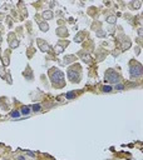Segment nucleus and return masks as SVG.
<instances>
[{
  "label": "nucleus",
  "mask_w": 143,
  "mask_h": 160,
  "mask_svg": "<svg viewBox=\"0 0 143 160\" xmlns=\"http://www.w3.org/2000/svg\"><path fill=\"white\" fill-rule=\"evenodd\" d=\"M105 80L110 83V84H115V83H118L119 80H120V76H119L118 73H115L114 70H108L107 71V74H105Z\"/></svg>",
  "instance_id": "3"
},
{
  "label": "nucleus",
  "mask_w": 143,
  "mask_h": 160,
  "mask_svg": "<svg viewBox=\"0 0 143 160\" xmlns=\"http://www.w3.org/2000/svg\"><path fill=\"white\" fill-rule=\"evenodd\" d=\"M33 109H34V111H39V110H40V105H39V104H35L33 106Z\"/></svg>",
  "instance_id": "10"
},
{
  "label": "nucleus",
  "mask_w": 143,
  "mask_h": 160,
  "mask_svg": "<svg viewBox=\"0 0 143 160\" xmlns=\"http://www.w3.org/2000/svg\"><path fill=\"white\" fill-rule=\"evenodd\" d=\"M103 91H105V93L112 91V86H104V88H103Z\"/></svg>",
  "instance_id": "11"
},
{
  "label": "nucleus",
  "mask_w": 143,
  "mask_h": 160,
  "mask_svg": "<svg viewBox=\"0 0 143 160\" xmlns=\"http://www.w3.org/2000/svg\"><path fill=\"white\" fill-rule=\"evenodd\" d=\"M57 53H62L63 51V46H57V50H55Z\"/></svg>",
  "instance_id": "13"
},
{
  "label": "nucleus",
  "mask_w": 143,
  "mask_h": 160,
  "mask_svg": "<svg viewBox=\"0 0 143 160\" xmlns=\"http://www.w3.org/2000/svg\"><path fill=\"white\" fill-rule=\"evenodd\" d=\"M123 88H124V86H123V85H117V89H118V90H122V89H123Z\"/></svg>",
  "instance_id": "14"
},
{
  "label": "nucleus",
  "mask_w": 143,
  "mask_h": 160,
  "mask_svg": "<svg viewBox=\"0 0 143 160\" xmlns=\"http://www.w3.org/2000/svg\"><path fill=\"white\" fill-rule=\"evenodd\" d=\"M50 79L54 86H64V75L60 70L52 69L50 71Z\"/></svg>",
  "instance_id": "1"
},
{
  "label": "nucleus",
  "mask_w": 143,
  "mask_h": 160,
  "mask_svg": "<svg viewBox=\"0 0 143 160\" xmlns=\"http://www.w3.org/2000/svg\"><path fill=\"white\" fill-rule=\"evenodd\" d=\"M29 111H30V108H29V106H23V108H21V113H23L24 115L29 114Z\"/></svg>",
  "instance_id": "6"
},
{
  "label": "nucleus",
  "mask_w": 143,
  "mask_h": 160,
  "mask_svg": "<svg viewBox=\"0 0 143 160\" xmlns=\"http://www.w3.org/2000/svg\"><path fill=\"white\" fill-rule=\"evenodd\" d=\"M43 16L45 18V19H52L53 14H52V11H45V13L43 14Z\"/></svg>",
  "instance_id": "5"
},
{
  "label": "nucleus",
  "mask_w": 143,
  "mask_h": 160,
  "mask_svg": "<svg viewBox=\"0 0 143 160\" xmlns=\"http://www.w3.org/2000/svg\"><path fill=\"white\" fill-rule=\"evenodd\" d=\"M129 74L132 78H138L142 75V65L141 64H133L129 68Z\"/></svg>",
  "instance_id": "4"
},
{
  "label": "nucleus",
  "mask_w": 143,
  "mask_h": 160,
  "mask_svg": "<svg viewBox=\"0 0 143 160\" xmlns=\"http://www.w3.org/2000/svg\"><path fill=\"white\" fill-rule=\"evenodd\" d=\"M39 26L42 28V30H43V31H47V30H48V25L45 23H40V24H39Z\"/></svg>",
  "instance_id": "7"
},
{
  "label": "nucleus",
  "mask_w": 143,
  "mask_h": 160,
  "mask_svg": "<svg viewBox=\"0 0 143 160\" xmlns=\"http://www.w3.org/2000/svg\"><path fill=\"white\" fill-rule=\"evenodd\" d=\"M108 21H110V23H115L114 18H108Z\"/></svg>",
  "instance_id": "15"
},
{
  "label": "nucleus",
  "mask_w": 143,
  "mask_h": 160,
  "mask_svg": "<svg viewBox=\"0 0 143 160\" xmlns=\"http://www.w3.org/2000/svg\"><path fill=\"white\" fill-rule=\"evenodd\" d=\"M68 76H69V80H72L73 83H78L81 80V68L78 65L70 68L68 70Z\"/></svg>",
  "instance_id": "2"
},
{
  "label": "nucleus",
  "mask_w": 143,
  "mask_h": 160,
  "mask_svg": "<svg viewBox=\"0 0 143 160\" xmlns=\"http://www.w3.org/2000/svg\"><path fill=\"white\" fill-rule=\"evenodd\" d=\"M67 98L68 99H73V98H75V94H74V93H68Z\"/></svg>",
  "instance_id": "8"
},
{
  "label": "nucleus",
  "mask_w": 143,
  "mask_h": 160,
  "mask_svg": "<svg viewBox=\"0 0 143 160\" xmlns=\"http://www.w3.org/2000/svg\"><path fill=\"white\" fill-rule=\"evenodd\" d=\"M83 59H84V61H86V63L91 61V57H87V55H83Z\"/></svg>",
  "instance_id": "12"
},
{
  "label": "nucleus",
  "mask_w": 143,
  "mask_h": 160,
  "mask_svg": "<svg viewBox=\"0 0 143 160\" xmlns=\"http://www.w3.org/2000/svg\"><path fill=\"white\" fill-rule=\"evenodd\" d=\"M11 116H13V118H18V116H20V113L19 111H13V113H11Z\"/></svg>",
  "instance_id": "9"
}]
</instances>
